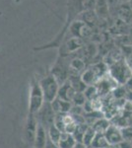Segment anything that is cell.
<instances>
[{"label":"cell","mask_w":132,"mask_h":148,"mask_svg":"<svg viewBox=\"0 0 132 148\" xmlns=\"http://www.w3.org/2000/svg\"><path fill=\"white\" fill-rule=\"evenodd\" d=\"M110 125H111V123H110L109 120H107V118H102L100 120L96 121L92 125V127L97 133H105L110 126Z\"/></svg>","instance_id":"obj_18"},{"label":"cell","mask_w":132,"mask_h":148,"mask_svg":"<svg viewBox=\"0 0 132 148\" xmlns=\"http://www.w3.org/2000/svg\"><path fill=\"white\" fill-rule=\"evenodd\" d=\"M80 20L83 21L85 24H87L88 26H90L91 28H94L98 25L100 19L98 17V15L96 14L95 10H88V11H84L80 14Z\"/></svg>","instance_id":"obj_15"},{"label":"cell","mask_w":132,"mask_h":148,"mask_svg":"<svg viewBox=\"0 0 132 148\" xmlns=\"http://www.w3.org/2000/svg\"><path fill=\"white\" fill-rule=\"evenodd\" d=\"M111 148H132L131 141H126V140H122L121 142L117 143V144L110 145Z\"/></svg>","instance_id":"obj_28"},{"label":"cell","mask_w":132,"mask_h":148,"mask_svg":"<svg viewBox=\"0 0 132 148\" xmlns=\"http://www.w3.org/2000/svg\"><path fill=\"white\" fill-rule=\"evenodd\" d=\"M86 42L78 37H69L63 40L59 46V57H66L80 51L85 46Z\"/></svg>","instance_id":"obj_5"},{"label":"cell","mask_w":132,"mask_h":148,"mask_svg":"<svg viewBox=\"0 0 132 148\" xmlns=\"http://www.w3.org/2000/svg\"><path fill=\"white\" fill-rule=\"evenodd\" d=\"M40 85L42 93H44L45 102L51 103L54 99H56L60 85L58 84V82L51 73L47 74V76L42 78L40 80Z\"/></svg>","instance_id":"obj_3"},{"label":"cell","mask_w":132,"mask_h":148,"mask_svg":"<svg viewBox=\"0 0 132 148\" xmlns=\"http://www.w3.org/2000/svg\"><path fill=\"white\" fill-rule=\"evenodd\" d=\"M109 75L118 85L124 86L132 78V69L125 59H119L109 66Z\"/></svg>","instance_id":"obj_1"},{"label":"cell","mask_w":132,"mask_h":148,"mask_svg":"<svg viewBox=\"0 0 132 148\" xmlns=\"http://www.w3.org/2000/svg\"><path fill=\"white\" fill-rule=\"evenodd\" d=\"M51 106L53 111L55 112V114H65L70 112L73 104L71 102H67L64 101V100L59 99V98H56V99H54L51 102Z\"/></svg>","instance_id":"obj_14"},{"label":"cell","mask_w":132,"mask_h":148,"mask_svg":"<svg viewBox=\"0 0 132 148\" xmlns=\"http://www.w3.org/2000/svg\"><path fill=\"white\" fill-rule=\"evenodd\" d=\"M122 139L126 141H131L132 140V125H127L120 128Z\"/></svg>","instance_id":"obj_26"},{"label":"cell","mask_w":132,"mask_h":148,"mask_svg":"<svg viewBox=\"0 0 132 148\" xmlns=\"http://www.w3.org/2000/svg\"><path fill=\"white\" fill-rule=\"evenodd\" d=\"M50 73L54 76V78L56 79L59 85H62L64 82H66V81L69 79V76H70L69 75L67 64H64L63 62L55 63V65L52 67Z\"/></svg>","instance_id":"obj_8"},{"label":"cell","mask_w":132,"mask_h":148,"mask_svg":"<svg viewBox=\"0 0 132 148\" xmlns=\"http://www.w3.org/2000/svg\"><path fill=\"white\" fill-rule=\"evenodd\" d=\"M69 114H77V116H83V114H85V112H84L83 106H76V105H73L70 110V112H69Z\"/></svg>","instance_id":"obj_27"},{"label":"cell","mask_w":132,"mask_h":148,"mask_svg":"<svg viewBox=\"0 0 132 148\" xmlns=\"http://www.w3.org/2000/svg\"><path fill=\"white\" fill-rule=\"evenodd\" d=\"M67 35H70V37H78L86 42V40H90L91 38H93L94 32L93 29L90 26H88L87 24L84 23L83 21L74 20L70 24V26L67 28L65 36ZM65 36H64V38H65Z\"/></svg>","instance_id":"obj_4"},{"label":"cell","mask_w":132,"mask_h":148,"mask_svg":"<svg viewBox=\"0 0 132 148\" xmlns=\"http://www.w3.org/2000/svg\"><path fill=\"white\" fill-rule=\"evenodd\" d=\"M131 143H132V140H131Z\"/></svg>","instance_id":"obj_32"},{"label":"cell","mask_w":132,"mask_h":148,"mask_svg":"<svg viewBox=\"0 0 132 148\" xmlns=\"http://www.w3.org/2000/svg\"><path fill=\"white\" fill-rule=\"evenodd\" d=\"M116 14L123 23L130 22L132 19V8L129 4H120L116 9Z\"/></svg>","instance_id":"obj_16"},{"label":"cell","mask_w":132,"mask_h":148,"mask_svg":"<svg viewBox=\"0 0 132 148\" xmlns=\"http://www.w3.org/2000/svg\"><path fill=\"white\" fill-rule=\"evenodd\" d=\"M69 81H70L72 87L75 89L76 92H84L86 90V88H87V85L82 81L80 75L79 76H70V77H69Z\"/></svg>","instance_id":"obj_20"},{"label":"cell","mask_w":132,"mask_h":148,"mask_svg":"<svg viewBox=\"0 0 132 148\" xmlns=\"http://www.w3.org/2000/svg\"><path fill=\"white\" fill-rule=\"evenodd\" d=\"M84 94H85L86 98H87L88 101H91V100H94V99H97L99 98V93H98V89L95 85H92V86H87L86 90L84 91Z\"/></svg>","instance_id":"obj_24"},{"label":"cell","mask_w":132,"mask_h":148,"mask_svg":"<svg viewBox=\"0 0 132 148\" xmlns=\"http://www.w3.org/2000/svg\"><path fill=\"white\" fill-rule=\"evenodd\" d=\"M75 94H76L75 89L72 87L70 81L68 79L66 82H64L63 84L59 86L57 98H59V99H61V100H64V101L72 103V100H73Z\"/></svg>","instance_id":"obj_10"},{"label":"cell","mask_w":132,"mask_h":148,"mask_svg":"<svg viewBox=\"0 0 132 148\" xmlns=\"http://www.w3.org/2000/svg\"><path fill=\"white\" fill-rule=\"evenodd\" d=\"M107 146H109V144L104 133H96V136L94 138L90 148H105Z\"/></svg>","instance_id":"obj_19"},{"label":"cell","mask_w":132,"mask_h":148,"mask_svg":"<svg viewBox=\"0 0 132 148\" xmlns=\"http://www.w3.org/2000/svg\"><path fill=\"white\" fill-rule=\"evenodd\" d=\"M76 139L74 138L73 134L70 133H66V132H62L60 139L58 141V146L59 148H74V146L76 145Z\"/></svg>","instance_id":"obj_17"},{"label":"cell","mask_w":132,"mask_h":148,"mask_svg":"<svg viewBox=\"0 0 132 148\" xmlns=\"http://www.w3.org/2000/svg\"><path fill=\"white\" fill-rule=\"evenodd\" d=\"M44 93L40 85V81L33 78L30 88V98H29V113L37 114L44 104Z\"/></svg>","instance_id":"obj_2"},{"label":"cell","mask_w":132,"mask_h":148,"mask_svg":"<svg viewBox=\"0 0 132 148\" xmlns=\"http://www.w3.org/2000/svg\"><path fill=\"white\" fill-rule=\"evenodd\" d=\"M61 133H62L61 131L59 130L54 125H52L49 130H47V135H49V138L52 142H54L55 144H58V141L61 136Z\"/></svg>","instance_id":"obj_22"},{"label":"cell","mask_w":132,"mask_h":148,"mask_svg":"<svg viewBox=\"0 0 132 148\" xmlns=\"http://www.w3.org/2000/svg\"><path fill=\"white\" fill-rule=\"evenodd\" d=\"M74 148H89V147L86 146L85 144H83L82 142H77L75 146H74Z\"/></svg>","instance_id":"obj_30"},{"label":"cell","mask_w":132,"mask_h":148,"mask_svg":"<svg viewBox=\"0 0 132 148\" xmlns=\"http://www.w3.org/2000/svg\"><path fill=\"white\" fill-rule=\"evenodd\" d=\"M47 139H49L47 130L44 126L40 125V123H39L37 128V132H36L35 142H34L33 146L35 148H45Z\"/></svg>","instance_id":"obj_11"},{"label":"cell","mask_w":132,"mask_h":148,"mask_svg":"<svg viewBox=\"0 0 132 148\" xmlns=\"http://www.w3.org/2000/svg\"><path fill=\"white\" fill-rule=\"evenodd\" d=\"M38 125H39V121H38L36 114L29 113L27 123H26V127H25V137L27 142L30 145H34V142H35Z\"/></svg>","instance_id":"obj_7"},{"label":"cell","mask_w":132,"mask_h":148,"mask_svg":"<svg viewBox=\"0 0 132 148\" xmlns=\"http://www.w3.org/2000/svg\"><path fill=\"white\" fill-rule=\"evenodd\" d=\"M55 114H56L52 109L51 103L44 102V106L36 114V116H37L39 123H40L42 126H44L47 130H49L52 125H54Z\"/></svg>","instance_id":"obj_6"},{"label":"cell","mask_w":132,"mask_h":148,"mask_svg":"<svg viewBox=\"0 0 132 148\" xmlns=\"http://www.w3.org/2000/svg\"><path fill=\"white\" fill-rule=\"evenodd\" d=\"M86 102H87V98H86L84 92H76L75 96L72 100V104L76 105V106H84Z\"/></svg>","instance_id":"obj_25"},{"label":"cell","mask_w":132,"mask_h":148,"mask_svg":"<svg viewBox=\"0 0 132 148\" xmlns=\"http://www.w3.org/2000/svg\"><path fill=\"white\" fill-rule=\"evenodd\" d=\"M80 77L83 82L87 86L96 85L98 81L100 80L99 75L94 70V68L92 66H90L89 68H86L85 70H84V72L80 75Z\"/></svg>","instance_id":"obj_13"},{"label":"cell","mask_w":132,"mask_h":148,"mask_svg":"<svg viewBox=\"0 0 132 148\" xmlns=\"http://www.w3.org/2000/svg\"><path fill=\"white\" fill-rule=\"evenodd\" d=\"M105 148H111V147H110V145H109V146H107V147H105Z\"/></svg>","instance_id":"obj_31"},{"label":"cell","mask_w":132,"mask_h":148,"mask_svg":"<svg viewBox=\"0 0 132 148\" xmlns=\"http://www.w3.org/2000/svg\"><path fill=\"white\" fill-rule=\"evenodd\" d=\"M67 67H68L69 75L70 76H79L86 69V63L80 57H74L73 59H71L68 62Z\"/></svg>","instance_id":"obj_9"},{"label":"cell","mask_w":132,"mask_h":148,"mask_svg":"<svg viewBox=\"0 0 132 148\" xmlns=\"http://www.w3.org/2000/svg\"><path fill=\"white\" fill-rule=\"evenodd\" d=\"M88 127H89V125L86 123H81V125H77V126H76V130L73 133V136L76 139V141L82 142L83 136H84V134H85L86 130H88Z\"/></svg>","instance_id":"obj_21"},{"label":"cell","mask_w":132,"mask_h":148,"mask_svg":"<svg viewBox=\"0 0 132 148\" xmlns=\"http://www.w3.org/2000/svg\"><path fill=\"white\" fill-rule=\"evenodd\" d=\"M105 138H107V142L109 145H114L117 144V143L121 142L122 136H121V132H120V128H118L117 126L110 125V126L107 130V131L104 133Z\"/></svg>","instance_id":"obj_12"},{"label":"cell","mask_w":132,"mask_h":148,"mask_svg":"<svg viewBox=\"0 0 132 148\" xmlns=\"http://www.w3.org/2000/svg\"><path fill=\"white\" fill-rule=\"evenodd\" d=\"M96 133L97 132L94 130V128L92 127V126H89L88 130H86L85 134H84V136H83V140H82L83 144H85L86 146L90 148L94 138H95V136H96Z\"/></svg>","instance_id":"obj_23"},{"label":"cell","mask_w":132,"mask_h":148,"mask_svg":"<svg viewBox=\"0 0 132 148\" xmlns=\"http://www.w3.org/2000/svg\"><path fill=\"white\" fill-rule=\"evenodd\" d=\"M45 148H59V146L57 144H55L54 142H52L49 138V139H47V145H45Z\"/></svg>","instance_id":"obj_29"}]
</instances>
